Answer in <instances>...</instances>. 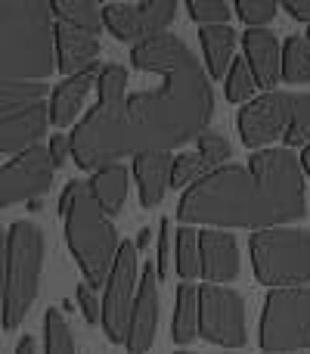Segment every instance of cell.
Masks as SVG:
<instances>
[{
    "label": "cell",
    "mask_w": 310,
    "mask_h": 354,
    "mask_svg": "<svg viewBox=\"0 0 310 354\" xmlns=\"http://www.w3.org/2000/svg\"><path fill=\"white\" fill-rule=\"evenodd\" d=\"M130 59L155 75L153 91H137L115 106H93L72 131V156L81 171H99L143 153H174L208 134L214 93L193 50L164 31L134 44Z\"/></svg>",
    "instance_id": "obj_1"
},
{
    "label": "cell",
    "mask_w": 310,
    "mask_h": 354,
    "mask_svg": "<svg viewBox=\"0 0 310 354\" xmlns=\"http://www.w3.org/2000/svg\"><path fill=\"white\" fill-rule=\"evenodd\" d=\"M304 165L292 149L251 153L249 165H224L183 193L177 218L211 230H276L307 214Z\"/></svg>",
    "instance_id": "obj_2"
},
{
    "label": "cell",
    "mask_w": 310,
    "mask_h": 354,
    "mask_svg": "<svg viewBox=\"0 0 310 354\" xmlns=\"http://www.w3.org/2000/svg\"><path fill=\"white\" fill-rule=\"evenodd\" d=\"M56 68L53 6L47 0H0V81L47 84Z\"/></svg>",
    "instance_id": "obj_3"
},
{
    "label": "cell",
    "mask_w": 310,
    "mask_h": 354,
    "mask_svg": "<svg viewBox=\"0 0 310 354\" xmlns=\"http://www.w3.org/2000/svg\"><path fill=\"white\" fill-rule=\"evenodd\" d=\"M66 243L72 258L78 261L81 274L87 277L93 289L106 286L112 277V268L118 261V252H122V243H118L115 224L109 221V214L103 212L99 199L93 196L90 183L75 180V199L72 208L66 214Z\"/></svg>",
    "instance_id": "obj_4"
},
{
    "label": "cell",
    "mask_w": 310,
    "mask_h": 354,
    "mask_svg": "<svg viewBox=\"0 0 310 354\" xmlns=\"http://www.w3.org/2000/svg\"><path fill=\"white\" fill-rule=\"evenodd\" d=\"M43 264V233L31 221H12L3 249V330L12 333L37 299Z\"/></svg>",
    "instance_id": "obj_5"
},
{
    "label": "cell",
    "mask_w": 310,
    "mask_h": 354,
    "mask_svg": "<svg viewBox=\"0 0 310 354\" xmlns=\"http://www.w3.org/2000/svg\"><path fill=\"white\" fill-rule=\"evenodd\" d=\"M251 268L270 289H298L310 283V230L276 227L251 233Z\"/></svg>",
    "instance_id": "obj_6"
},
{
    "label": "cell",
    "mask_w": 310,
    "mask_h": 354,
    "mask_svg": "<svg viewBox=\"0 0 310 354\" xmlns=\"http://www.w3.org/2000/svg\"><path fill=\"white\" fill-rule=\"evenodd\" d=\"M47 84H6L0 81V153L22 156L41 147L50 124Z\"/></svg>",
    "instance_id": "obj_7"
},
{
    "label": "cell",
    "mask_w": 310,
    "mask_h": 354,
    "mask_svg": "<svg viewBox=\"0 0 310 354\" xmlns=\"http://www.w3.org/2000/svg\"><path fill=\"white\" fill-rule=\"evenodd\" d=\"M264 354H307L310 348V286L270 289L261 311Z\"/></svg>",
    "instance_id": "obj_8"
},
{
    "label": "cell",
    "mask_w": 310,
    "mask_h": 354,
    "mask_svg": "<svg viewBox=\"0 0 310 354\" xmlns=\"http://www.w3.org/2000/svg\"><path fill=\"white\" fill-rule=\"evenodd\" d=\"M140 249H137V243L124 239L103 295V330L118 345H128L130 317H134L137 292H140Z\"/></svg>",
    "instance_id": "obj_9"
},
{
    "label": "cell",
    "mask_w": 310,
    "mask_h": 354,
    "mask_svg": "<svg viewBox=\"0 0 310 354\" xmlns=\"http://www.w3.org/2000/svg\"><path fill=\"white\" fill-rule=\"evenodd\" d=\"M199 336L220 348H242L249 339L242 295L205 283L199 289Z\"/></svg>",
    "instance_id": "obj_10"
},
{
    "label": "cell",
    "mask_w": 310,
    "mask_h": 354,
    "mask_svg": "<svg viewBox=\"0 0 310 354\" xmlns=\"http://www.w3.org/2000/svg\"><path fill=\"white\" fill-rule=\"evenodd\" d=\"M292 97L295 93L270 91V93L255 97L249 106L239 109L236 128H239V137H242L245 147L261 153L270 143L286 140L289 122H292Z\"/></svg>",
    "instance_id": "obj_11"
},
{
    "label": "cell",
    "mask_w": 310,
    "mask_h": 354,
    "mask_svg": "<svg viewBox=\"0 0 310 354\" xmlns=\"http://www.w3.org/2000/svg\"><path fill=\"white\" fill-rule=\"evenodd\" d=\"M53 177L56 162L50 156V147H35L16 156L0 168V205L12 208L25 199L37 202V196L53 187Z\"/></svg>",
    "instance_id": "obj_12"
},
{
    "label": "cell",
    "mask_w": 310,
    "mask_h": 354,
    "mask_svg": "<svg viewBox=\"0 0 310 354\" xmlns=\"http://www.w3.org/2000/svg\"><path fill=\"white\" fill-rule=\"evenodd\" d=\"M177 16V0H143V3H106L103 22L118 41H149L168 31Z\"/></svg>",
    "instance_id": "obj_13"
},
{
    "label": "cell",
    "mask_w": 310,
    "mask_h": 354,
    "mask_svg": "<svg viewBox=\"0 0 310 354\" xmlns=\"http://www.w3.org/2000/svg\"><path fill=\"white\" fill-rule=\"evenodd\" d=\"M155 330H158V270L153 264H146L140 274V292H137V305L124 348L130 354H146L155 342Z\"/></svg>",
    "instance_id": "obj_14"
},
{
    "label": "cell",
    "mask_w": 310,
    "mask_h": 354,
    "mask_svg": "<svg viewBox=\"0 0 310 354\" xmlns=\"http://www.w3.org/2000/svg\"><path fill=\"white\" fill-rule=\"evenodd\" d=\"M199 252H202V277L211 286H224V283L239 277V243L230 230H199Z\"/></svg>",
    "instance_id": "obj_15"
},
{
    "label": "cell",
    "mask_w": 310,
    "mask_h": 354,
    "mask_svg": "<svg viewBox=\"0 0 310 354\" xmlns=\"http://www.w3.org/2000/svg\"><path fill=\"white\" fill-rule=\"evenodd\" d=\"M242 47H245V62L251 66L258 78V87L264 91H276V84L282 81V47L276 41L273 31L267 28H249L242 35Z\"/></svg>",
    "instance_id": "obj_16"
},
{
    "label": "cell",
    "mask_w": 310,
    "mask_h": 354,
    "mask_svg": "<svg viewBox=\"0 0 310 354\" xmlns=\"http://www.w3.org/2000/svg\"><path fill=\"white\" fill-rule=\"evenodd\" d=\"M56 56H59V72L66 78L81 75L90 66H97L99 37L90 35V31L75 28V25L56 22Z\"/></svg>",
    "instance_id": "obj_17"
},
{
    "label": "cell",
    "mask_w": 310,
    "mask_h": 354,
    "mask_svg": "<svg viewBox=\"0 0 310 354\" xmlns=\"http://www.w3.org/2000/svg\"><path fill=\"white\" fill-rule=\"evenodd\" d=\"M99 72H103L99 66H90L87 72L72 75V78L59 81V84L53 87V97H50V124L66 128V124L75 122V115H78L81 106H84L87 91L93 87V81H99Z\"/></svg>",
    "instance_id": "obj_18"
},
{
    "label": "cell",
    "mask_w": 310,
    "mask_h": 354,
    "mask_svg": "<svg viewBox=\"0 0 310 354\" xmlns=\"http://www.w3.org/2000/svg\"><path fill=\"white\" fill-rule=\"evenodd\" d=\"M171 171H174V156L171 153H143L134 159V177L140 187V205L155 208L162 202L164 189L171 187Z\"/></svg>",
    "instance_id": "obj_19"
},
{
    "label": "cell",
    "mask_w": 310,
    "mask_h": 354,
    "mask_svg": "<svg viewBox=\"0 0 310 354\" xmlns=\"http://www.w3.org/2000/svg\"><path fill=\"white\" fill-rule=\"evenodd\" d=\"M199 41L202 50H205V62L208 72L214 78H224L233 68V53H236V31L233 25H202L199 28Z\"/></svg>",
    "instance_id": "obj_20"
},
{
    "label": "cell",
    "mask_w": 310,
    "mask_h": 354,
    "mask_svg": "<svg viewBox=\"0 0 310 354\" xmlns=\"http://www.w3.org/2000/svg\"><path fill=\"white\" fill-rule=\"evenodd\" d=\"M87 183H90L93 196L99 199L103 212L109 214V218H115V214L124 208V199H128L130 171L118 162V165H106V168H99V171H93Z\"/></svg>",
    "instance_id": "obj_21"
},
{
    "label": "cell",
    "mask_w": 310,
    "mask_h": 354,
    "mask_svg": "<svg viewBox=\"0 0 310 354\" xmlns=\"http://www.w3.org/2000/svg\"><path fill=\"white\" fill-rule=\"evenodd\" d=\"M171 336H174L177 345H189L199 336V289H195L193 283H183V286L177 289Z\"/></svg>",
    "instance_id": "obj_22"
},
{
    "label": "cell",
    "mask_w": 310,
    "mask_h": 354,
    "mask_svg": "<svg viewBox=\"0 0 310 354\" xmlns=\"http://www.w3.org/2000/svg\"><path fill=\"white\" fill-rule=\"evenodd\" d=\"M53 6V16L56 22H66V25H75L81 31H90V35L99 37V31L106 28L103 22V10L90 0H50Z\"/></svg>",
    "instance_id": "obj_23"
},
{
    "label": "cell",
    "mask_w": 310,
    "mask_h": 354,
    "mask_svg": "<svg viewBox=\"0 0 310 354\" xmlns=\"http://www.w3.org/2000/svg\"><path fill=\"white\" fill-rule=\"evenodd\" d=\"M282 81L286 84H310V41L289 35L282 44Z\"/></svg>",
    "instance_id": "obj_24"
},
{
    "label": "cell",
    "mask_w": 310,
    "mask_h": 354,
    "mask_svg": "<svg viewBox=\"0 0 310 354\" xmlns=\"http://www.w3.org/2000/svg\"><path fill=\"white\" fill-rule=\"evenodd\" d=\"M177 274L183 283L193 277H202V252H199V230L193 227H180L177 230Z\"/></svg>",
    "instance_id": "obj_25"
},
{
    "label": "cell",
    "mask_w": 310,
    "mask_h": 354,
    "mask_svg": "<svg viewBox=\"0 0 310 354\" xmlns=\"http://www.w3.org/2000/svg\"><path fill=\"white\" fill-rule=\"evenodd\" d=\"M211 171H217V168L211 165V162L205 159V156L195 149V153H180L174 156V171H171V187L174 189H183V187H193V183H199L202 177H208Z\"/></svg>",
    "instance_id": "obj_26"
},
{
    "label": "cell",
    "mask_w": 310,
    "mask_h": 354,
    "mask_svg": "<svg viewBox=\"0 0 310 354\" xmlns=\"http://www.w3.org/2000/svg\"><path fill=\"white\" fill-rule=\"evenodd\" d=\"M43 354H75V339L56 308L43 314Z\"/></svg>",
    "instance_id": "obj_27"
},
{
    "label": "cell",
    "mask_w": 310,
    "mask_h": 354,
    "mask_svg": "<svg viewBox=\"0 0 310 354\" xmlns=\"http://www.w3.org/2000/svg\"><path fill=\"white\" fill-rule=\"evenodd\" d=\"M286 149L298 147L301 153L310 147V93H295L292 97V122H289Z\"/></svg>",
    "instance_id": "obj_28"
},
{
    "label": "cell",
    "mask_w": 310,
    "mask_h": 354,
    "mask_svg": "<svg viewBox=\"0 0 310 354\" xmlns=\"http://www.w3.org/2000/svg\"><path fill=\"white\" fill-rule=\"evenodd\" d=\"M226 100L230 103H245L249 106L251 100H255V91H258V78L255 72H251V66L245 59H236L230 68V75H226Z\"/></svg>",
    "instance_id": "obj_29"
},
{
    "label": "cell",
    "mask_w": 310,
    "mask_h": 354,
    "mask_svg": "<svg viewBox=\"0 0 310 354\" xmlns=\"http://www.w3.org/2000/svg\"><path fill=\"white\" fill-rule=\"evenodd\" d=\"M99 103L103 106H115L124 100V87H128V72H124L122 66H115V62H109V66H103V72H99Z\"/></svg>",
    "instance_id": "obj_30"
},
{
    "label": "cell",
    "mask_w": 310,
    "mask_h": 354,
    "mask_svg": "<svg viewBox=\"0 0 310 354\" xmlns=\"http://www.w3.org/2000/svg\"><path fill=\"white\" fill-rule=\"evenodd\" d=\"M186 10L199 25H226L233 12L224 0H189Z\"/></svg>",
    "instance_id": "obj_31"
},
{
    "label": "cell",
    "mask_w": 310,
    "mask_h": 354,
    "mask_svg": "<svg viewBox=\"0 0 310 354\" xmlns=\"http://www.w3.org/2000/svg\"><path fill=\"white\" fill-rule=\"evenodd\" d=\"M276 10H280V6L270 3V0H239L236 3V16L242 19L245 25H251V28H264V25L276 16Z\"/></svg>",
    "instance_id": "obj_32"
},
{
    "label": "cell",
    "mask_w": 310,
    "mask_h": 354,
    "mask_svg": "<svg viewBox=\"0 0 310 354\" xmlns=\"http://www.w3.org/2000/svg\"><path fill=\"white\" fill-rule=\"evenodd\" d=\"M199 153L205 156L214 168H224V162L233 156V147H230V140H226V137L211 134V131H208V134L199 140Z\"/></svg>",
    "instance_id": "obj_33"
},
{
    "label": "cell",
    "mask_w": 310,
    "mask_h": 354,
    "mask_svg": "<svg viewBox=\"0 0 310 354\" xmlns=\"http://www.w3.org/2000/svg\"><path fill=\"white\" fill-rule=\"evenodd\" d=\"M75 295H78V305H81V311H84L87 324H93V326L103 324V305H99V299H97L90 283H81V286L75 289Z\"/></svg>",
    "instance_id": "obj_34"
},
{
    "label": "cell",
    "mask_w": 310,
    "mask_h": 354,
    "mask_svg": "<svg viewBox=\"0 0 310 354\" xmlns=\"http://www.w3.org/2000/svg\"><path fill=\"white\" fill-rule=\"evenodd\" d=\"M158 224H162V230H158V264H155V270H158V280H168V274H171V221L162 218Z\"/></svg>",
    "instance_id": "obj_35"
},
{
    "label": "cell",
    "mask_w": 310,
    "mask_h": 354,
    "mask_svg": "<svg viewBox=\"0 0 310 354\" xmlns=\"http://www.w3.org/2000/svg\"><path fill=\"white\" fill-rule=\"evenodd\" d=\"M68 153H72V137H62V134H53V137H50V156H53L56 168H59L62 162L68 159Z\"/></svg>",
    "instance_id": "obj_36"
},
{
    "label": "cell",
    "mask_w": 310,
    "mask_h": 354,
    "mask_svg": "<svg viewBox=\"0 0 310 354\" xmlns=\"http://www.w3.org/2000/svg\"><path fill=\"white\" fill-rule=\"evenodd\" d=\"M286 12L292 19H301V22H307L310 25V0H286Z\"/></svg>",
    "instance_id": "obj_37"
},
{
    "label": "cell",
    "mask_w": 310,
    "mask_h": 354,
    "mask_svg": "<svg viewBox=\"0 0 310 354\" xmlns=\"http://www.w3.org/2000/svg\"><path fill=\"white\" fill-rule=\"evenodd\" d=\"M16 354H37V342L31 336H22L16 342Z\"/></svg>",
    "instance_id": "obj_38"
},
{
    "label": "cell",
    "mask_w": 310,
    "mask_h": 354,
    "mask_svg": "<svg viewBox=\"0 0 310 354\" xmlns=\"http://www.w3.org/2000/svg\"><path fill=\"white\" fill-rule=\"evenodd\" d=\"M146 245H149V227H143V230H140V236H137V249H146Z\"/></svg>",
    "instance_id": "obj_39"
},
{
    "label": "cell",
    "mask_w": 310,
    "mask_h": 354,
    "mask_svg": "<svg viewBox=\"0 0 310 354\" xmlns=\"http://www.w3.org/2000/svg\"><path fill=\"white\" fill-rule=\"evenodd\" d=\"M301 165H304V174L310 177V147L304 149V153H301Z\"/></svg>",
    "instance_id": "obj_40"
},
{
    "label": "cell",
    "mask_w": 310,
    "mask_h": 354,
    "mask_svg": "<svg viewBox=\"0 0 310 354\" xmlns=\"http://www.w3.org/2000/svg\"><path fill=\"white\" fill-rule=\"evenodd\" d=\"M174 354H193V351H174Z\"/></svg>",
    "instance_id": "obj_41"
},
{
    "label": "cell",
    "mask_w": 310,
    "mask_h": 354,
    "mask_svg": "<svg viewBox=\"0 0 310 354\" xmlns=\"http://www.w3.org/2000/svg\"><path fill=\"white\" fill-rule=\"evenodd\" d=\"M307 41H310V28H307Z\"/></svg>",
    "instance_id": "obj_42"
}]
</instances>
